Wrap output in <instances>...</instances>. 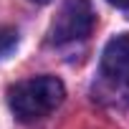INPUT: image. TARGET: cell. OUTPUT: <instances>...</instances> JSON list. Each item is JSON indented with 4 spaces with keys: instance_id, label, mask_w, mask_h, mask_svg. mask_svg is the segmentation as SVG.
<instances>
[{
    "instance_id": "cell-1",
    "label": "cell",
    "mask_w": 129,
    "mask_h": 129,
    "mask_svg": "<svg viewBox=\"0 0 129 129\" xmlns=\"http://www.w3.org/2000/svg\"><path fill=\"white\" fill-rule=\"evenodd\" d=\"M66 96L63 81L56 76H33L8 89V106L20 121H38L56 111Z\"/></svg>"
},
{
    "instance_id": "cell-3",
    "label": "cell",
    "mask_w": 129,
    "mask_h": 129,
    "mask_svg": "<svg viewBox=\"0 0 129 129\" xmlns=\"http://www.w3.org/2000/svg\"><path fill=\"white\" fill-rule=\"evenodd\" d=\"M101 74L111 84L129 81V33L111 38L101 53Z\"/></svg>"
},
{
    "instance_id": "cell-2",
    "label": "cell",
    "mask_w": 129,
    "mask_h": 129,
    "mask_svg": "<svg viewBox=\"0 0 129 129\" xmlns=\"http://www.w3.org/2000/svg\"><path fill=\"white\" fill-rule=\"evenodd\" d=\"M94 28V8L89 0H63L58 15L51 23L53 43H71L81 41Z\"/></svg>"
},
{
    "instance_id": "cell-5",
    "label": "cell",
    "mask_w": 129,
    "mask_h": 129,
    "mask_svg": "<svg viewBox=\"0 0 129 129\" xmlns=\"http://www.w3.org/2000/svg\"><path fill=\"white\" fill-rule=\"evenodd\" d=\"M109 3H111L114 8H119V10H124V8L129 5V0H109Z\"/></svg>"
},
{
    "instance_id": "cell-6",
    "label": "cell",
    "mask_w": 129,
    "mask_h": 129,
    "mask_svg": "<svg viewBox=\"0 0 129 129\" xmlns=\"http://www.w3.org/2000/svg\"><path fill=\"white\" fill-rule=\"evenodd\" d=\"M30 3H38V5H46V3H51V0H30Z\"/></svg>"
},
{
    "instance_id": "cell-7",
    "label": "cell",
    "mask_w": 129,
    "mask_h": 129,
    "mask_svg": "<svg viewBox=\"0 0 129 129\" xmlns=\"http://www.w3.org/2000/svg\"><path fill=\"white\" fill-rule=\"evenodd\" d=\"M124 13H126V18H129V5H126V8H124Z\"/></svg>"
},
{
    "instance_id": "cell-4",
    "label": "cell",
    "mask_w": 129,
    "mask_h": 129,
    "mask_svg": "<svg viewBox=\"0 0 129 129\" xmlns=\"http://www.w3.org/2000/svg\"><path fill=\"white\" fill-rule=\"evenodd\" d=\"M15 43H18V33L13 28H8V25H0V56L8 53Z\"/></svg>"
}]
</instances>
